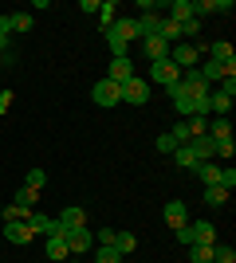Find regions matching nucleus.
Wrapping results in <instances>:
<instances>
[{
    "label": "nucleus",
    "instance_id": "nucleus-1",
    "mask_svg": "<svg viewBox=\"0 0 236 263\" xmlns=\"http://www.w3.org/2000/svg\"><path fill=\"white\" fill-rule=\"evenodd\" d=\"M177 240L189 248V243H216V228L209 220H189L185 228H177Z\"/></svg>",
    "mask_w": 236,
    "mask_h": 263
},
{
    "label": "nucleus",
    "instance_id": "nucleus-2",
    "mask_svg": "<svg viewBox=\"0 0 236 263\" xmlns=\"http://www.w3.org/2000/svg\"><path fill=\"white\" fill-rule=\"evenodd\" d=\"M90 99L99 102V106H122V87L111 83V79H99L95 90H90Z\"/></svg>",
    "mask_w": 236,
    "mask_h": 263
},
{
    "label": "nucleus",
    "instance_id": "nucleus-3",
    "mask_svg": "<svg viewBox=\"0 0 236 263\" xmlns=\"http://www.w3.org/2000/svg\"><path fill=\"white\" fill-rule=\"evenodd\" d=\"M122 102L126 106H146L150 102V83L146 79H130V83H122Z\"/></svg>",
    "mask_w": 236,
    "mask_h": 263
},
{
    "label": "nucleus",
    "instance_id": "nucleus-4",
    "mask_svg": "<svg viewBox=\"0 0 236 263\" xmlns=\"http://www.w3.org/2000/svg\"><path fill=\"white\" fill-rule=\"evenodd\" d=\"M63 240H67L71 255H83V252L95 248V232H90V228H67V232H63Z\"/></svg>",
    "mask_w": 236,
    "mask_h": 263
},
{
    "label": "nucleus",
    "instance_id": "nucleus-5",
    "mask_svg": "<svg viewBox=\"0 0 236 263\" xmlns=\"http://www.w3.org/2000/svg\"><path fill=\"white\" fill-rule=\"evenodd\" d=\"M197 51H201V44H173V47H169V63L177 67V71L197 67Z\"/></svg>",
    "mask_w": 236,
    "mask_h": 263
},
{
    "label": "nucleus",
    "instance_id": "nucleus-6",
    "mask_svg": "<svg viewBox=\"0 0 236 263\" xmlns=\"http://www.w3.org/2000/svg\"><path fill=\"white\" fill-rule=\"evenodd\" d=\"M35 232L28 228V220H4V232H0V240H8V243H32Z\"/></svg>",
    "mask_w": 236,
    "mask_h": 263
},
{
    "label": "nucleus",
    "instance_id": "nucleus-7",
    "mask_svg": "<svg viewBox=\"0 0 236 263\" xmlns=\"http://www.w3.org/2000/svg\"><path fill=\"white\" fill-rule=\"evenodd\" d=\"M150 75H154V83H161V87H177L181 83V71L173 63H169V59H157V63H150Z\"/></svg>",
    "mask_w": 236,
    "mask_h": 263
},
{
    "label": "nucleus",
    "instance_id": "nucleus-8",
    "mask_svg": "<svg viewBox=\"0 0 236 263\" xmlns=\"http://www.w3.org/2000/svg\"><path fill=\"white\" fill-rule=\"evenodd\" d=\"M189 224V209H185V200H166V228H185Z\"/></svg>",
    "mask_w": 236,
    "mask_h": 263
},
{
    "label": "nucleus",
    "instance_id": "nucleus-9",
    "mask_svg": "<svg viewBox=\"0 0 236 263\" xmlns=\"http://www.w3.org/2000/svg\"><path fill=\"white\" fill-rule=\"evenodd\" d=\"M106 79H111V83H118V87H122V83H130V79H134V63H130V55H122V59H111V71H106Z\"/></svg>",
    "mask_w": 236,
    "mask_h": 263
},
{
    "label": "nucleus",
    "instance_id": "nucleus-10",
    "mask_svg": "<svg viewBox=\"0 0 236 263\" xmlns=\"http://www.w3.org/2000/svg\"><path fill=\"white\" fill-rule=\"evenodd\" d=\"M142 51H146L150 63H157V59H169V44L161 40V35H142Z\"/></svg>",
    "mask_w": 236,
    "mask_h": 263
},
{
    "label": "nucleus",
    "instance_id": "nucleus-11",
    "mask_svg": "<svg viewBox=\"0 0 236 263\" xmlns=\"http://www.w3.org/2000/svg\"><path fill=\"white\" fill-rule=\"evenodd\" d=\"M169 99H173V110H177V114H185V118H193V110H197V99H189V95H185V87H169Z\"/></svg>",
    "mask_w": 236,
    "mask_h": 263
},
{
    "label": "nucleus",
    "instance_id": "nucleus-12",
    "mask_svg": "<svg viewBox=\"0 0 236 263\" xmlns=\"http://www.w3.org/2000/svg\"><path fill=\"white\" fill-rule=\"evenodd\" d=\"M181 87H185V95H189V99H209V95H213V90H209V83H205L197 71H189V75L181 79Z\"/></svg>",
    "mask_w": 236,
    "mask_h": 263
},
{
    "label": "nucleus",
    "instance_id": "nucleus-13",
    "mask_svg": "<svg viewBox=\"0 0 236 263\" xmlns=\"http://www.w3.org/2000/svg\"><path fill=\"white\" fill-rule=\"evenodd\" d=\"M114 28L122 32V40H126V44L142 40V28H138V20H134V16H114Z\"/></svg>",
    "mask_w": 236,
    "mask_h": 263
},
{
    "label": "nucleus",
    "instance_id": "nucleus-14",
    "mask_svg": "<svg viewBox=\"0 0 236 263\" xmlns=\"http://www.w3.org/2000/svg\"><path fill=\"white\" fill-rule=\"evenodd\" d=\"M166 16H169L173 24H185V20H193L197 12H193V0H173V4L166 8Z\"/></svg>",
    "mask_w": 236,
    "mask_h": 263
},
{
    "label": "nucleus",
    "instance_id": "nucleus-15",
    "mask_svg": "<svg viewBox=\"0 0 236 263\" xmlns=\"http://www.w3.org/2000/svg\"><path fill=\"white\" fill-rule=\"evenodd\" d=\"M189 149H193V157H197V161H213V157H216V149H213V138H209V134L193 138V142H189Z\"/></svg>",
    "mask_w": 236,
    "mask_h": 263
},
{
    "label": "nucleus",
    "instance_id": "nucleus-16",
    "mask_svg": "<svg viewBox=\"0 0 236 263\" xmlns=\"http://www.w3.org/2000/svg\"><path fill=\"white\" fill-rule=\"evenodd\" d=\"M59 224H63V228H87V212L75 209V204H67V209L59 212Z\"/></svg>",
    "mask_w": 236,
    "mask_h": 263
},
{
    "label": "nucleus",
    "instance_id": "nucleus-17",
    "mask_svg": "<svg viewBox=\"0 0 236 263\" xmlns=\"http://www.w3.org/2000/svg\"><path fill=\"white\" fill-rule=\"evenodd\" d=\"M47 259H56V263H67L71 259L67 240H63V236H47Z\"/></svg>",
    "mask_w": 236,
    "mask_h": 263
},
{
    "label": "nucleus",
    "instance_id": "nucleus-18",
    "mask_svg": "<svg viewBox=\"0 0 236 263\" xmlns=\"http://www.w3.org/2000/svg\"><path fill=\"white\" fill-rule=\"evenodd\" d=\"M197 177H201V185H221V169H216L213 161H197Z\"/></svg>",
    "mask_w": 236,
    "mask_h": 263
},
{
    "label": "nucleus",
    "instance_id": "nucleus-19",
    "mask_svg": "<svg viewBox=\"0 0 236 263\" xmlns=\"http://www.w3.org/2000/svg\"><path fill=\"white\" fill-rule=\"evenodd\" d=\"M106 44H111V55H114V59H122L126 47H130V44L122 40V32H118V28H106Z\"/></svg>",
    "mask_w": 236,
    "mask_h": 263
},
{
    "label": "nucleus",
    "instance_id": "nucleus-20",
    "mask_svg": "<svg viewBox=\"0 0 236 263\" xmlns=\"http://www.w3.org/2000/svg\"><path fill=\"white\" fill-rule=\"evenodd\" d=\"M134 248H138V236H134V232H118V236H114V252H118V255H130Z\"/></svg>",
    "mask_w": 236,
    "mask_h": 263
},
{
    "label": "nucleus",
    "instance_id": "nucleus-21",
    "mask_svg": "<svg viewBox=\"0 0 236 263\" xmlns=\"http://www.w3.org/2000/svg\"><path fill=\"white\" fill-rule=\"evenodd\" d=\"M12 204H20V209L35 212V204H40V193H35V189H28V185H24L20 193H16V200H12Z\"/></svg>",
    "mask_w": 236,
    "mask_h": 263
},
{
    "label": "nucleus",
    "instance_id": "nucleus-22",
    "mask_svg": "<svg viewBox=\"0 0 236 263\" xmlns=\"http://www.w3.org/2000/svg\"><path fill=\"white\" fill-rule=\"evenodd\" d=\"M189 263H213V243H189Z\"/></svg>",
    "mask_w": 236,
    "mask_h": 263
},
{
    "label": "nucleus",
    "instance_id": "nucleus-23",
    "mask_svg": "<svg viewBox=\"0 0 236 263\" xmlns=\"http://www.w3.org/2000/svg\"><path fill=\"white\" fill-rule=\"evenodd\" d=\"M213 51V63H228V59H236V51H232V44L228 40H221V44H213L209 47Z\"/></svg>",
    "mask_w": 236,
    "mask_h": 263
},
{
    "label": "nucleus",
    "instance_id": "nucleus-24",
    "mask_svg": "<svg viewBox=\"0 0 236 263\" xmlns=\"http://www.w3.org/2000/svg\"><path fill=\"white\" fill-rule=\"evenodd\" d=\"M228 200V189H221V185H209L205 189V204H213V209H221Z\"/></svg>",
    "mask_w": 236,
    "mask_h": 263
},
{
    "label": "nucleus",
    "instance_id": "nucleus-25",
    "mask_svg": "<svg viewBox=\"0 0 236 263\" xmlns=\"http://www.w3.org/2000/svg\"><path fill=\"white\" fill-rule=\"evenodd\" d=\"M193 12L201 16V12H232V4L228 0H201V4H193Z\"/></svg>",
    "mask_w": 236,
    "mask_h": 263
},
{
    "label": "nucleus",
    "instance_id": "nucleus-26",
    "mask_svg": "<svg viewBox=\"0 0 236 263\" xmlns=\"http://www.w3.org/2000/svg\"><path fill=\"white\" fill-rule=\"evenodd\" d=\"M173 161H177L181 169H197V157H193L189 145H177V149H173Z\"/></svg>",
    "mask_w": 236,
    "mask_h": 263
},
{
    "label": "nucleus",
    "instance_id": "nucleus-27",
    "mask_svg": "<svg viewBox=\"0 0 236 263\" xmlns=\"http://www.w3.org/2000/svg\"><path fill=\"white\" fill-rule=\"evenodd\" d=\"M209 138H213V142H216V138H232L228 118H213V122H209Z\"/></svg>",
    "mask_w": 236,
    "mask_h": 263
},
{
    "label": "nucleus",
    "instance_id": "nucleus-28",
    "mask_svg": "<svg viewBox=\"0 0 236 263\" xmlns=\"http://www.w3.org/2000/svg\"><path fill=\"white\" fill-rule=\"evenodd\" d=\"M114 12H118V4H114V0L99 4V24H102V28H114Z\"/></svg>",
    "mask_w": 236,
    "mask_h": 263
},
{
    "label": "nucleus",
    "instance_id": "nucleus-29",
    "mask_svg": "<svg viewBox=\"0 0 236 263\" xmlns=\"http://www.w3.org/2000/svg\"><path fill=\"white\" fill-rule=\"evenodd\" d=\"M185 130H189V142H193V138L209 134V118H185Z\"/></svg>",
    "mask_w": 236,
    "mask_h": 263
},
{
    "label": "nucleus",
    "instance_id": "nucleus-30",
    "mask_svg": "<svg viewBox=\"0 0 236 263\" xmlns=\"http://www.w3.org/2000/svg\"><path fill=\"white\" fill-rule=\"evenodd\" d=\"M213 263H236V252L228 243H213Z\"/></svg>",
    "mask_w": 236,
    "mask_h": 263
},
{
    "label": "nucleus",
    "instance_id": "nucleus-31",
    "mask_svg": "<svg viewBox=\"0 0 236 263\" xmlns=\"http://www.w3.org/2000/svg\"><path fill=\"white\" fill-rule=\"evenodd\" d=\"M12 32H32V12H12Z\"/></svg>",
    "mask_w": 236,
    "mask_h": 263
},
{
    "label": "nucleus",
    "instance_id": "nucleus-32",
    "mask_svg": "<svg viewBox=\"0 0 236 263\" xmlns=\"http://www.w3.org/2000/svg\"><path fill=\"white\" fill-rule=\"evenodd\" d=\"M24 185H28V189H35V193H40V189L47 185V173H44V169H32V173H28V181H24Z\"/></svg>",
    "mask_w": 236,
    "mask_h": 263
},
{
    "label": "nucleus",
    "instance_id": "nucleus-33",
    "mask_svg": "<svg viewBox=\"0 0 236 263\" xmlns=\"http://www.w3.org/2000/svg\"><path fill=\"white\" fill-rule=\"evenodd\" d=\"M0 216H4V220H28V209H20V204H4Z\"/></svg>",
    "mask_w": 236,
    "mask_h": 263
},
{
    "label": "nucleus",
    "instance_id": "nucleus-34",
    "mask_svg": "<svg viewBox=\"0 0 236 263\" xmlns=\"http://www.w3.org/2000/svg\"><path fill=\"white\" fill-rule=\"evenodd\" d=\"M95 263H122V255L114 252V248H99V252H95Z\"/></svg>",
    "mask_w": 236,
    "mask_h": 263
},
{
    "label": "nucleus",
    "instance_id": "nucleus-35",
    "mask_svg": "<svg viewBox=\"0 0 236 263\" xmlns=\"http://www.w3.org/2000/svg\"><path fill=\"white\" fill-rule=\"evenodd\" d=\"M213 149H216V154H221V157H232L236 142H232V138H216V142H213Z\"/></svg>",
    "mask_w": 236,
    "mask_h": 263
},
{
    "label": "nucleus",
    "instance_id": "nucleus-36",
    "mask_svg": "<svg viewBox=\"0 0 236 263\" xmlns=\"http://www.w3.org/2000/svg\"><path fill=\"white\" fill-rule=\"evenodd\" d=\"M157 154H173V149H177V142H173V134H161V138H157Z\"/></svg>",
    "mask_w": 236,
    "mask_h": 263
},
{
    "label": "nucleus",
    "instance_id": "nucleus-37",
    "mask_svg": "<svg viewBox=\"0 0 236 263\" xmlns=\"http://www.w3.org/2000/svg\"><path fill=\"white\" fill-rule=\"evenodd\" d=\"M114 236H118L114 228H102V232H95V240H99V248H114Z\"/></svg>",
    "mask_w": 236,
    "mask_h": 263
},
{
    "label": "nucleus",
    "instance_id": "nucleus-38",
    "mask_svg": "<svg viewBox=\"0 0 236 263\" xmlns=\"http://www.w3.org/2000/svg\"><path fill=\"white\" fill-rule=\"evenodd\" d=\"M221 189H228V193L236 189V169H221Z\"/></svg>",
    "mask_w": 236,
    "mask_h": 263
},
{
    "label": "nucleus",
    "instance_id": "nucleus-39",
    "mask_svg": "<svg viewBox=\"0 0 236 263\" xmlns=\"http://www.w3.org/2000/svg\"><path fill=\"white\" fill-rule=\"evenodd\" d=\"M12 32V12H0V35Z\"/></svg>",
    "mask_w": 236,
    "mask_h": 263
},
{
    "label": "nucleus",
    "instance_id": "nucleus-40",
    "mask_svg": "<svg viewBox=\"0 0 236 263\" xmlns=\"http://www.w3.org/2000/svg\"><path fill=\"white\" fill-rule=\"evenodd\" d=\"M8 106H12V90H0V110L8 114Z\"/></svg>",
    "mask_w": 236,
    "mask_h": 263
},
{
    "label": "nucleus",
    "instance_id": "nucleus-41",
    "mask_svg": "<svg viewBox=\"0 0 236 263\" xmlns=\"http://www.w3.org/2000/svg\"><path fill=\"white\" fill-rule=\"evenodd\" d=\"M8 55V35H0V59Z\"/></svg>",
    "mask_w": 236,
    "mask_h": 263
},
{
    "label": "nucleus",
    "instance_id": "nucleus-42",
    "mask_svg": "<svg viewBox=\"0 0 236 263\" xmlns=\"http://www.w3.org/2000/svg\"><path fill=\"white\" fill-rule=\"evenodd\" d=\"M67 263H75V259H67Z\"/></svg>",
    "mask_w": 236,
    "mask_h": 263
},
{
    "label": "nucleus",
    "instance_id": "nucleus-43",
    "mask_svg": "<svg viewBox=\"0 0 236 263\" xmlns=\"http://www.w3.org/2000/svg\"><path fill=\"white\" fill-rule=\"evenodd\" d=\"M0 209H4V204H0Z\"/></svg>",
    "mask_w": 236,
    "mask_h": 263
}]
</instances>
